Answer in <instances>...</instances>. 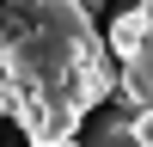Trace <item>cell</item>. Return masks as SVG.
Listing matches in <instances>:
<instances>
[{
    "label": "cell",
    "mask_w": 153,
    "mask_h": 147,
    "mask_svg": "<svg viewBox=\"0 0 153 147\" xmlns=\"http://www.w3.org/2000/svg\"><path fill=\"white\" fill-rule=\"evenodd\" d=\"M0 92L31 147L74 141L86 110L117 92L92 0H0Z\"/></svg>",
    "instance_id": "1"
},
{
    "label": "cell",
    "mask_w": 153,
    "mask_h": 147,
    "mask_svg": "<svg viewBox=\"0 0 153 147\" xmlns=\"http://www.w3.org/2000/svg\"><path fill=\"white\" fill-rule=\"evenodd\" d=\"M104 49H110V61H117V68H129V61H135V49H141V6L123 12V19L104 31Z\"/></svg>",
    "instance_id": "2"
},
{
    "label": "cell",
    "mask_w": 153,
    "mask_h": 147,
    "mask_svg": "<svg viewBox=\"0 0 153 147\" xmlns=\"http://www.w3.org/2000/svg\"><path fill=\"white\" fill-rule=\"evenodd\" d=\"M86 147H141L129 135V117H123V110H110V117H98V129L86 135Z\"/></svg>",
    "instance_id": "3"
},
{
    "label": "cell",
    "mask_w": 153,
    "mask_h": 147,
    "mask_svg": "<svg viewBox=\"0 0 153 147\" xmlns=\"http://www.w3.org/2000/svg\"><path fill=\"white\" fill-rule=\"evenodd\" d=\"M43 147H80V141H43Z\"/></svg>",
    "instance_id": "5"
},
{
    "label": "cell",
    "mask_w": 153,
    "mask_h": 147,
    "mask_svg": "<svg viewBox=\"0 0 153 147\" xmlns=\"http://www.w3.org/2000/svg\"><path fill=\"white\" fill-rule=\"evenodd\" d=\"M129 135H135L141 147H153V104H147V110H135V117H129Z\"/></svg>",
    "instance_id": "4"
}]
</instances>
